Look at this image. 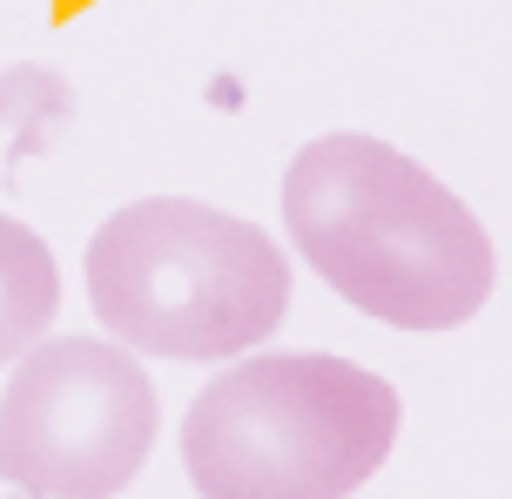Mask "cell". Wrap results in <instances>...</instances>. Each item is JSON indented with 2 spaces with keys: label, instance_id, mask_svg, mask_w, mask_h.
<instances>
[{
  "label": "cell",
  "instance_id": "6da1fadb",
  "mask_svg": "<svg viewBox=\"0 0 512 499\" xmlns=\"http://www.w3.org/2000/svg\"><path fill=\"white\" fill-rule=\"evenodd\" d=\"M297 257L391 331H459L486 311L499 257L486 223L425 162L378 135H317L283 169Z\"/></svg>",
  "mask_w": 512,
  "mask_h": 499
},
{
  "label": "cell",
  "instance_id": "7a4b0ae2",
  "mask_svg": "<svg viewBox=\"0 0 512 499\" xmlns=\"http://www.w3.org/2000/svg\"><path fill=\"white\" fill-rule=\"evenodd\" d=\"M405 425L391 378L331 351H263L209 378L182 419L203 499H351Z\"/></svg>",
  "mask_w": 512,
  "mask_h": 499
},
{
  "label": "cell",
  "instance_id": "3957f363",
  "mask_svg": "<svg viewBox=\"0 0 512 499\" xmlns=\"http://www.w3.org/2000/svg\"><path fill=\"white\" fill-rule=\"evenodd\" d=\"M88 304L122 351L223 365L283 324L290 257L216 203L142 196L122 203L88 243Z\"/></svg>",
  "mask_w": 512,
  "mask_h": 499
},
{
  "label": "cell",
  "instance_id": "277c9868",
  "mask_svg": "<svg viewBox=\"0 0 512 499\" xmlns=\"http://www.w3.org/2000/svg\"><path fill=\"white\" fill-rule=\"evenodd\" d=\"M149 371L122 344H34L0 398V479L27 499H115L155 452Z\"/></svg>",
  "mask_w": 512,
  "mask_h": 499
},
{
  "label": "cell",
  "instance_id": "5b68a950",
  "mask_svg": "<svg viewBox=\"0 0 512 499\" xmlns=\"http://www.w3.org/2000/svg\"><path fill=\"white\" fill-rule=\"evenodd\" d=\"M61 311V270L54 250L27 223L0 216V365H21Z\"/></svg>",
  "mask_w": 512,
  "mask_h": 499
}]
</instances>
